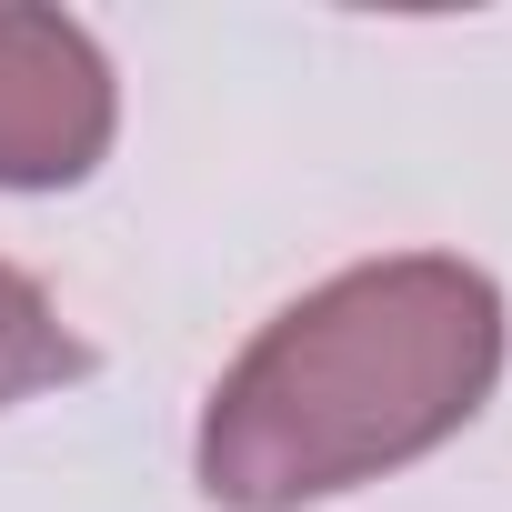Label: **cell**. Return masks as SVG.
<instances>
[{
  "mask_svg": "<svg viewBox=\"0 0 512 512\" xmlns=\"http://www.w3.org/2000/svg\"><path fill=\"white\" fill-rule=\"evenodd\" d=\"M121 131V81L101 41L61 11L0 0V191H71Z\"/></svg>",
  "mask_w": 512,
  "mask_h": 512,
  "instance_id": "7a4b0ae2",
  "label": "cell"
},
{
  "mask_svg": "<svg viewBox=\"0 0 512 512\" xmlns=\"http://www.w3.org/2000/svg\"><path fill=\"white\" fill-rule=\"evenodd\" d=\"M512 322L452 251L332 272L262 322L201 402V492L221 512H302L452 442L502 382Z\"/></svg>",
  "mask_w": 512,
  "mask_h": 512,
  "instance_id": "6da1fadb",
  "label": "cell"
},
{
  "mask_svg": "<svg viewBox=\"0 0 512 512\" xmlns=\"http://www.w3.org/2000/svg\"><path fill=\"white\" fill-rule=\"evenodd\" d=\"M81 372H91L81 332L51 312V292H41L21 262H0V412L31 402V392H61V382H81Z\"/></svg>",
  "mask_w": 512,
  "mask_h": 512,
  "instance_id": "3957f363",
  "label": "cell"
}]
</instances>
